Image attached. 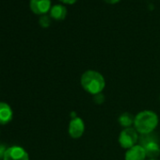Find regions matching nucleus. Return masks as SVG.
Masks as SVG:
<instances>
[{"label":"nucleus","instance_id":"1","mask_svg":"<svg viewBox=\"0 0 160 160\" xmlns=\"http://www.w3.org/2000/svg\"><path fill=\"white\" fill-rule=\"evenodd\" d=\"M82 89L92 95L101 93L106 88V80L103 74L94 70L84 72L80 78Z\"/></svg>","mask_w":160,"mask_h":160},{"label":"nucleus","instance_id":"2","mask_svg":"<svg viewBox=\"0 0 160 160\" xmlns=\"http://www.w3.org/2000/svg\"><path fill=\"white\" fill-rule=\"evenodd\" d=\"M159 122L158 116L152 110H142L137 114L134 121V128L141 135L152 134Z\"/></svg>","mask_w":160,"mask_h":160},{"label":"nucleus","instance_id":"3","mask_svg":"<svg viewBox=\"0 0 160 160\" xmlns=\"http://www.w3.org/2000/svg\"><path fill=\"white\" fill-rule=\"evenodd\" d=\"M155 136L152 134L141 135L139 140V144L144 148L147 158L149 159H156V157L160 154V146L158 144V140L154 138Z\"/></svg>","mask_w":160,"mask_h":160},{"label":"nucleus","instance_id":"4","mask_svg":"<svg viewBox=\"0 0 160 160\" xmlns=\"http://www.w3.org/2000/svg\"><path fill=\"white\" fill-rule=\"evenodd\" d=\"M138 133L134 127H127L121 131L119 135V144L123 149H130L133 146L137 145L138 141Z\"/></svg>","mask_w":160,"mask_h":160},{"label":"nucleus","instance_id":"5","mask_svg":"<svg viewBox=\"0 0 160 160\" xmlns=\"http://www.w3.org/2000/svg\"><path fill=\"white\" fill-rule=\"evenodd\" d=\"M84 132H85V123L83 120L77 116L72 118L68 127V133L70 137L73 139H77L83 136Z\"/></svg>","mask_w":160,"mask_h":160},{"label":"nucleus","instance_id":"6","mask_svg":"<svg viewBox=\"0 0 160 160\" xmlns=\"http://www.w3.org/2000/svg\"><path fill=\"white\" fill-rule=\"evenodd\" d=\"M3 160H29V155L24 148L12 146L7 149Z\"/></svg>","mask_w":160,"mask_h":160},{"label":"nucleus","instance_id":"7","mask_svg":"<svg viewBox=\"0 0 160 160\" xmlns=\"http://www.w3.org/2000/svg\"><path fill=\"white\" fill-rule=\"evenodd\" d=\"M51 8V0H30V10L35 14L45 15Z\"/></svg>","mask_w":160,"mask_h":160},{"label":"nucleus","instance_id":"8","mask_svg":"<svg viewBox=\"0 0 160 160\" xmlns=\"http://www.w3.org/2000/svg\"><path fill=\"white\" fill-rule=\"evenodd\" d=\"M146 158L145 150L140 144H137L128 149L124 154V160H146Z\"/></svg>","mask_w":160,"mask_h":160},{"label":"nucleus","instance_id":"9","mask_svg":"<svg viewBox=\"0 0 160 160\" xmlns=\"http://www.w3.org/2000/svg\"><path fill=\"white\" fill-rule=\"evenodd\" d=\"M13 117V112L12 108L7 104L0 102V124L4 125L9 123Z\"/></svg>","mask_w":160,"mask_h":160},{"label":"nucleus","instance_id":"10","mask_svg":"<svg viewBox=\"0 0 160 160\" xmlns=\"http://www.w3.org/2000/svg\"><path fill=\"white\" fill-rule=\"evenodd\" d=\"M67 16V9L62 5H55L50 10V17L57 21H62Z\"/></svg>","mask_w":160,"mask_h":160},{"label":"nucleus","instance_id":"11","mask_svg":"<svg viewBox=\"0 0 160 160\" xmlns=\"http://www.w3.org/2000/svg\"><path fill=\"white\" fill-rule=\"evenodd\" d=\"M134 121H135V117L129 112H124V113L121 114L118 119L119 124L124 128L131 127V125L134 124Z\"/></svg>","mask_w":160,"mask_h":160},{"label":"nucleus","instance_id":"12","mask_svg":"<svg viewBox=\"0 0 160 160\" xmlns=\"http://www.w3.org/2000/svg\"><path fill=\"white\" fill-rule=\"evenodd\" d=\"M39 24L43 28H49V26L51 25V17L47 16V15H42L40 20H39Z\"/></svg>","mask_w":160,"mask_h":160},{"label":"nucleus","instance_id":"13","mask_svg":"<svg viewBox=\"0 0 160 160\" xmlns=\"http://www.w3.org/2000/svg\"><path fill=\"white\" fill-rule=\"evenodd\" d=\"M93 101L97 104V105H101L105 102V96L103 95V93H98L96 95H93Z\"/></svg>","mask_w":160,"mask_h":160},{"label":"nucleus","instance_id":"14","mask_svg":"<svg viewBox=\"0 0 160 160\" xmlns=\"http://www.w3.org/2000/svg\"><path fill=\"white\" fill-rule=\"evenodd\" d=\"M7 149L8 148L3 143H0V159H3L4 158V155L6 153Z\"/></svg>","mask_w":160,"mask_h":160},{"label":"nucleus","instance_id":"15","mask_svg":"<svg viewBox=\"0 0 160 160\" xmlns=\"http://www.w3.org/2000/svg\"><path fill=\"white\" fill-rule=\"evenodd\" d=\"M59 1H61L62 3H64V4H68V5H72V4H74L77 0H59Z\"/></svg>","mask_w":160,"mask_h":160},{"label":"nucleus","instance_id":"16","mask_svg":"<svg viewBox=\"0 0 160 160\" xmlns=\"http://www.w3.org/2000/svg\"><path fill=\"white\" fill-rule=\"evenodd\" d=\"M104 1L108 3V4H116V3L120 2L121 0H104Z\"/></svg>","mask_w":160,"mask_h":160},{"label":"nucleus","instance_id":"17","mask_svg":"<svg viewBox=\"0 0 160 160\" xmlns=\"http://www.w3.org/2000/svg\"><path fill=\"white\" fill-rule=\"evenodd\" d=\"M147 160H157V159H147Z\"/></svg>","mask_w":160,"mask_h":160},{"label":"nucleus","instance_id":"18","mask_svg":"<svg viewBox=\"0 0 160 160\" xmlns=\"http://www.w3.org/2000/svg\"><path fill=\"white\" fill-rule=\"evenodd\" d=\"M159 99H160V97H159Z\"/></svg>","mask_w":160,"mask_h":160}]
</instances>
